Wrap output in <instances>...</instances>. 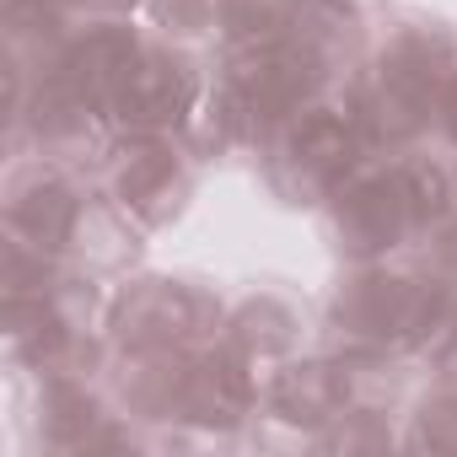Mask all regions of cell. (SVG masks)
<instances>
[{
	"mask_svg": "<svg viewBox=\"0 0 457 457\" xmlns=\"http://www.w3.org/2000/svg\"><path fill=\"white\" fill-rule=\"evenodd\" d=\"M457 323V280L441 275L425 253L414 259L387 253V259H361L334 302H328V334L339 355H414L436 350L446 328Z\"/></svg>",
	"mask_w": 457,
	"mask_h": 457,
	"instance_id": "1",
	"label": "cell"
},
{
	"mask_svg": "<svg viewBox=\"0 0 457 457\" xmlns=\"http://www.w3.org/2000/svg\"><path fill=\"white\" fill-rule=\"evenodd\" d=\"M457 76V28L430 12H398L355 76V108L371 151H403L436 129L441 97Z\"/></svg>",
	"mask_w": 457,
	"mask_h": 457,
	"instance_id": "2",
	"label": "cell"
},
{
	"mask_svg": "<svg viewBox=\"0 0 457 457\" xmlns=\"http://www.w3.org/2000/svg\"><path fill=\"white\" fill-rule=\"evenodd\" d=\"M361 156H371V145L361 129L355 81L291 103L259 145V167L286 204H323Z\"/></svg>",
	"mask_w": 457,
	"mask_h": 457,
	"instance_id": "3",
	"label": "cell"
},
{
	"mask_svg": "<svg viewBox=\"0 0 457 457\" xmlns=\"http://www.w3.org/2000/svg\"><path fill=\"white\" fill-rule=\"evenodd\" d=\"M108 339L119 355H188L226 339V307L199 280L145 275L129 280L108 307Z\"/></svg>",
	"mask_w": 457,
	"mask_h": 457,
	"instance_id": "4",
	"label": "cell"
},
{
	"mask_svg": "<svg viewBox=\"0 0 457 457\" xmlns=\"http://www.w3.org/2000/svg\"><path fill=\"white\" fill-rule=\"evenodd\" d=\"M328 210V232L339 243V253H350L355 264L361 259H387V253H403L425 237V226H420V210L393 167L387 151H371L361 156L345 183L323 199Z\"/></svg>",
	"mask_w": 457,
	"mask_h": 457,
	"instance_id": "5",
	"label": "cell"
},
{
	"mask_svg": "<svg viewBox=\"0 0 457 457\" xmlns=\"http://www.w3.org/2000/svg\"><path fill=\"white\" fill-rule=\"evenodd\" d=\"M194 151L172 129H119L103 156V194L129 210L145 232L172 226L194 194Z\"/></svg>",
	"mask_w": 457,
	"mask_h": 457,
	"instance_id": "6",
	"label": "cell"
},
{
	"mask_svg": "<svg viewBox=\"0 0 457 457\" xmlns=\"http://www.w3.org/2000/svg\"><path fill=\"white\" fill-rule=\"evenodd\" d=\"M210 87V76L199 71V60L178 44V38H140L113 103H108V124L113 129H183V119L194 113L199 92Z\"/></svg>",
	"mask_w": 457,
	"mask_h": 457,
	"instance_id": "7",
	"label": "cell"
},
{
	"mask_svg": "<svg viewBox=\"0 0 457 457\" xmlns=\"http://www.w3.org/2000/svg\"><path fill=\"white\" fill-rule=\"evenodd\" d=\"M81 199H87V188H81L76 167H60L33 151L6 178V237L38 248L49 259H65Z\"/></svg>",
	"mask_w": 457,
	"mask_h": 457,
	"instance_id": "8",
	"label": "cell"
},
{
	"mask_svg": "<svg viewBox=\"0 0 457 457\" xmlns=\"http://www.w3.org/2000/svg\"><path fill=\"white\" fill-rule=\"evenodd\" d=\"M259 403H264L259 366L232 339H215V345L188 355L178 425H199V430H215V436H232V430H243L259 414Z\"/></svg>",
	"mask_w": 457,
	"mask_h": 457,
	"instance_id": "9",
	"label": "cell"
},
{
	"mask_svg": "<svg viewBox=\"0 0 457 457\" xmlns=\"http://www.w3.org/2000/svg\"><path fill=\"white\" fill-rule=\"evenodd\" d=\"M350 409V371L345 355H312V361H280L264 382V403L259 414L275 425H291L302 436H323L339 414Z\"/></svg>",
	"mask_w": 457,
	"mask_h": 457,
	"instance_id": "10",
	"label": "cell"
},
{
	"mask_svg": "<svg viewBox=\"0 0 457 457\" xmlns=\"http://www.w3.org/2000/svg\"><path fill=\"white\" fill-rule=\"evenodd\" d=\"M302 328H307V312L291 291L280 286H264L253 296H243V307L226 318V339H232L253 366H280L296 355L302 345Z\"/></svg>",
	"mask_w": 457,
	"mask_h": 457,
	"instance_id": "11",
	"label": "cell"
},
{
	"mask_svg": "<svg viewBox=\"0 0 457 457\" xmlns=\"http://www.w3.org/2000/svg\"><path fill=\"white\" fill-rule=\"evenodd\" d=\"M140 232L145 226L129 210H119L108 194H87L76 210V226H71L65 259L87 275H119L140 259Z\"/></svg>",
	"mask_w": 457,
	"mask_h": 457,
	"instance_id": "12",
	"label": "cell"
},
{
	"mask_svg": "<svg viewBox=\"0 0 457 457\" xmlns=\"http://www.w3.org/2000/svg\"><path fill=\"white\" fill-rule=\"evenodd\" d=\"M296 6L302 0H220L215 6V33H220L226 49L270 44V38H286Z\"/></svg>",
	"mask_w": 457,
	"mask_h": 457,
	"instance_id": "13",
	"label": "cell"
},
{
	"mask_svg": "<svg viewBox=\"0 0 457 457\" xmlns=\"http://www.w3.org/2000/svg\"><path fill=\"white\" fill-rule=\"evenodd\" d=\"M403 441L430 446V452H457V387H436L430 398H420Z\"/></svg>",
	"mask_w": 457,
	"mask_h": 457,
	"instance_id": "14",
	"label": "cell"
},
{
	"mask_svg": "<svg viewBox=\"0 0 457 457\" xmlns=\"http://www.w3.org/2000/svg\"><path fill=\"white\" fill-rule=\"evenodd\" d=\"M156 28L167 38H199V33H215V6L220 0H145Z\"/></svg>",
	"mask_w": 457,
	"mask_h": 457,
	"instance_id": "15",
	"label": "cell"
},
{
	"mask_svg": "<svg viewBox=\"0 0 457 457\" xmlns=\"http://www.w3.org/2000/svg\"><path fill=\"white\" fill-rule=\"evenodd\" d=\"M436 129L457 145V76H452V87H446V97H441V113H436Z\"/></svg>",
	"mask_w": 457,
	"mask_h": 457,
	"instance_id": "16",
	"label": "cell"
},
{
	"mask_svg": "<svg viewBox=\"0 0 457 457\" xmlns=\"http://www.w3.org/2000/svg\"><path fill=\"white\" fill-rule=\"evenodd\" d=\"M355 6H361V0H355Z\"/></svg>",
	"mask_w": 457,
	"mask_h": 457,
	"instance_id": "17",
	"label": "cell"
}]
</instances>
